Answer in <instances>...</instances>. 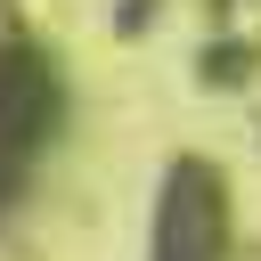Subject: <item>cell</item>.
Wrapping results in <instances>:
<instances>
[{
    "instance_id": "1",
    "label": "cell",
    "mask_w": 261,
    "mask_h": 261,
    "mask_svg": "<svg viewBox=\"0 0 261 261\" xmlns=\"http://www.w3.org/2000/svg\"><path fill=\"white\" fill-rule=\"evenodd\" d=\"M57 130H65V73L33 33L24 0H0V212L33 188Z\"/></svg>"
},
{
    "instance_id": "4",
    "label": "cell",
    "mask_w": 261,
    "mask_h": 261,
    "mask_svg": "<svg viewBox=\"0 0 261 261\" xmlns=\"http://www.w3.org/2000/svg\"><path fill=\"white\" fill-rule=\"evenodd\" d=\"M106 16H114V33H122V41H139V33H155V16H163V0H114Z\"/></svg>"
},
{
    "instance_id": "2",
    "label": "cell",
    "mask_w": 261,
    "mask_h": 261,
    "mask_svg": "<svg viewBox=\"0 0 261 261\" xmlns=\"http://www.w3.org/2000/svg\"><path fill=\"white\" fill-rule=\"evenodd\" d=\"M155 261H228V188L204 155H171V171H163Z\"/></svg>"
},
{
    "instance_id": "3",
    "label": "cell",
    "mask_w": 261,
    "mask_h": 261,
    "mask_svg": "<svg viewBox=\"0 0 261 261\" xmlns=\"http://www.w3.org/2000/svg\"><path fill=\"white\" fill-rule=\"evenodd\" d=\"M245 73H253V49L228 41V33H212L204 57H196V82H204V90H228V82H245Z\"/></svg>"
},
{
    "instance_id": "5",
    "label": "cell",
    "mask_w": 261,
    "mask_h": 261,
    "mask_svg": "<svg viewBox=\"0 0 261 261\" xmlns=\"http://www.w3.org/2000/svg\"><path fill=\"white\" fill-rule=\"evenodd\" d=\"M212 24H220V33H228V0H212Z\"/></svg>"
}]
</instances>
